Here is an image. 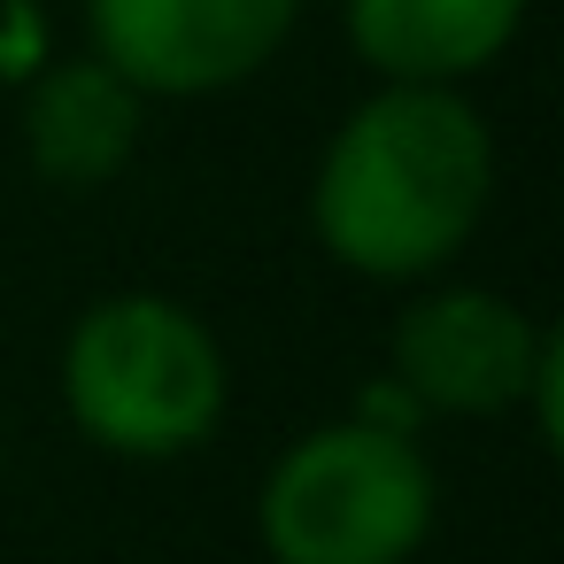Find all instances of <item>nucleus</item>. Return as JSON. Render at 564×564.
Listing matches in <instances>:
<instances>
[{"instance_id":"obj_7","label":"nucleus","mask_w":564,"mask_h":564,"mask_svg":"<svg viewBox=\"0 0 564 564\" xmlns=\"http://www.w3.org/2000/svg\"><path fill=\"white\" fill-rule=\"evenodd\" d=\"M24 140H32V163L55 178V186H94L109 178L132 140H140V94L101 63H55L40 86H32V109H24Z\"/></svg>"},{"instance_id":"obj_4","label":"nucleus","mask_w":564,"mask_h":564,"mask_svg":"<svg viewBox=\"0 0 564 564\" xmlns=\"http://www.w3.org/2000/svg\"><path fill=\"white\" fill-rule=\"evenodd\" d=\"M302 0H86L94 55L132 94H225L256 78Z\"/></svg>"},{"instance_id":"obj_5","label":"nucleus","mask_w":564,"mask_h":564,"mask_svg":"<svg viewBox=\"0 0 564 564\" xmlns=\"http://www.w3.org/2000/svg\"><path fill=\"white\" fill-rule=\"evenodd\" d=\"M533 356H541V325L487 286L425 294L394 325V387L417 410H448V417H495L525 402Z\"/></svg>"},{"instance_id":"obj_1","label":"nucleus","mask_w":564,"mask_h":564,"mask_svg":"<svg viewBox=\"0 0 564 564\" xmlns=\"http://www.w3.org/2000/svg\"><path fill=\"white\" fill-rule=\"evenodd\" d=\"M495 186L487 124L448 86H387L371 94L317 163V240L364 279H425L441 271Z\"/></svg>"},{"instance_id":"obj_3","label":"nucleus","mask_w":564,"mask_h":564,"mask_svg":"<svg viewBox=\"0 0 564 564\" xmlns=\"http://www.w3.org/2000/svg\"><path fill=\"white\" fill-rule=\"evenodd\" d=\"M256 518L279 564H410L433 525V464L402 425H317L271 464Z\"/></svg>"},{"instance_id":"obj_2","label":"nucleus","mask_w":564,"mask_h":564,"mask_svg":"<svg viewBox=\"0 0 564 564\" xmlns=\"http://www.w3.org/2000/svg\"><path fill=\"white\" fill-rule=\"evenodd\" d=\"M70 417L117 456L202 448L225 417V356L209 325L171 294H109L63 348Z\"/></svg>"},{"instance_id":"obj_6","label":"nucleus","mask_w":564,"mask_h":564,"mask_svg":"<svg viewBox=\"0 0 564 564\" xmlns=\"http://www.w3.org/2000/svg\"><path fill=\"white\" fill-rule=\"evenodd\" d=\"M525 0H348L356 55L394 86H448L510 47Z\"/></svg>"}]
</instances>
